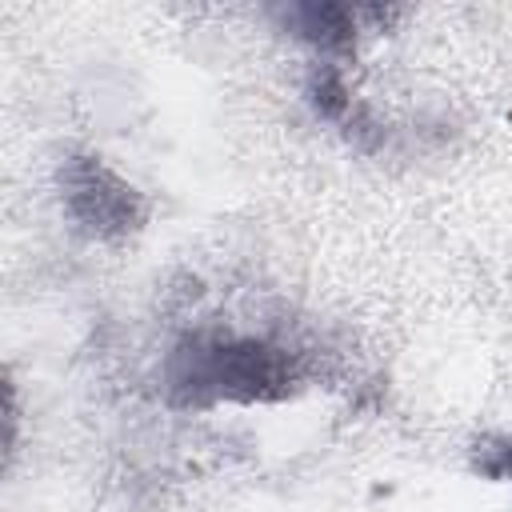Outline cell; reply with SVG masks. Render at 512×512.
Instances as JSON below:
<instances>
[{"mask_svg":"<svg viewBox=\"0 0 512 512\" xmlns=\"http://www.w3.org/2000/svg\"><path fill=\"white\" fill-rule=\"evenodd\" d=\"M300 384V356L264 336L196 332L180 340L164 364V388L184 408L220 400L268 404Z\"/></svg>","mask_w":512,"mask_h":512,"instance_id":"obj_1","label":"cell"},{"mask_svg":"<svg viewBox=\"0 0 512 512\" xmlns=\"http://www.w3.org/2000/svg\"><path fill=\"white\" fill-rule=\"evenodd\" d=\"M60 196L68 216L100 240H120L144 224L140 192L100 156H68L60 168Z\"/></svg>","mask_w":512,"mask_h":512,"instance_id":"obj_2","label":"cell"},{"mask_svg":"<svg viewBox=\"0 0 512 512\" xmlns=\"http://www.w3.org/2000/svg\"><path fill=\"white\" fill-rule=\"evenodd\" d=\"M360 16L364 8H344V4H292L284 12V24L320 52H348L356 44Z\"/></svg>","mask_w":512,"mask_h":512,"instance_id":"obj_3","label":"cell"},{"mask_svg":"<svg viewBox=\"0 0 512 512\" xmlns=\"http://www.w3.org/2000/svg\"><path fill=\"white\" fill-rule=\"evenodd\" d=\"M476 468H480V472H488V476L512 480V440L484 444V448H480V456H476Z\"/></svg>","mask_w":512,"mask_h":512,"instance_id":"obj_4","label":"cell"}]
</instances>
